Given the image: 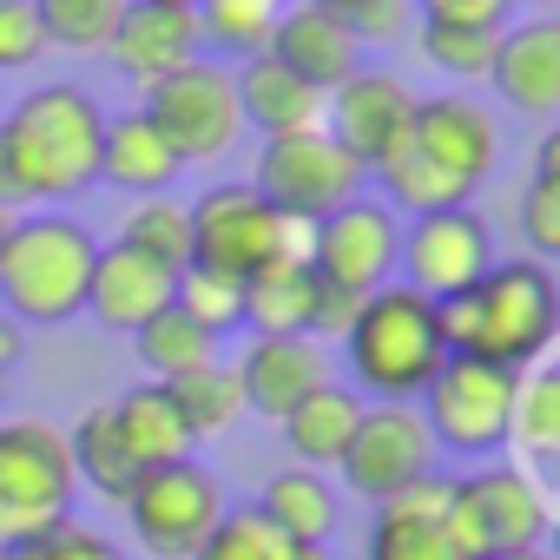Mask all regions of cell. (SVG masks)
<instances>
[{"label": "cell", "mask_w": 560, "mask_h": 560, "mask_svg": "<svg viewBox=\"0 0 560 560\" xmlns=\"http://www.w3.org/2000/svg\"><path fill=\"white\" fill-rule=\"evenodd\" d=\"M284 8H291V0H191L205 47H218L231 60L264 54V40H270V27H277V14H284Z\"/></svg>", "instance_id": "obj_36"}, {"label": "cell", "mask_w": 560, "mask_h": 560, "mask_svg": "<svg viewBox=\"0 0 560 560\" xmlns=\"http://www.w3.org/2000/svg\"><path fill=\"white\" fill-rule=\"evenodd\" d=\"M370 185V172L330 139V126H304V132H277L264 139L257 165H250V191L270 205V211H284V218H330L337 205H350L357 191Z\"/></svg>", "instance_id": "obj_8"}, {"label": "cell", "mask_w": 560, "mask_h": 560, "mask_svg": "<svg viewBox=\"0 0 560 560\" xmlns=\"http://www.w3.org/2000/svg\"><path fill=\"white\" fill-rule=\"evenodd\" d=\"M132 350L145 363V383H178V376H191L205 363H224V343L205 337L185 311H159L145 330H132Z\"/></svg>", "instance_id": "obj_31"}, {"label": "cell", "mask_w": 560, "mask_h": 560, "mask_svg": "<svg viewBox=\"0 0 560 560\" xmlns=\"http://www.w3.org/2000/svg\"><path fill=\"white\" fill-rule=\"evenodd\" d=\"M191 264L218 270V277H244L270 264L277 250V211L250 191V178H218L205 185L191 205Z\"/></svg>", "instance_id": "obj_14"}, {"label": "cell", "mask_w": 560, "mask_h": 560, "mask_svg": "<svg viewBox=\"0 0 560 560\" xmlns=\"http://www.w3.org/2000/svg\"><path fill=\"white\" fill-rule=\"evenodd\" d=\"M357 304H363V298H350V291H337V284H324V277H317V304H311V337H317V343H343V330H350Z\"/></svg>", "instance_id": "obj_43"}, {"label": "cell", "mask_w": 560, "mask_h": 560, "mask_svg": "<svg viewBox=\"0 0 560 560\" xmlns=\"http://www.w3.org/2000/svg\"><path fill=\"white\" fill-rule=\"evenodd\" d=\"M488 86L508 113L521 119H553L560 113V14H521L494 40Z\"/></svg>", "instance_id": "obj_18"}, {"label": "cell", "mask_w": 560, "mask_h": 560, "mask_svg": "<svg viewBox=\"0 0 560 560\" xmlns=\"http://www.w3.org/2000/svg\"><path fill=\"white\" fill-rule=\"evenodd\" d=\"M416 100H422V93H409L402 73H389V67H357L337 93H324V126H330V139L370 172L376 152L409 126Z\"/></svg>", "instance_id": "obj_20"}, {"label": "cell", "mask_w": 560, "mask_h": 560, "mask_svg": "<svg viewBox=\"0 0 560 560\" xmlns=\"http://www.w3.org/2000/svg\"><path fill=\"white\" fill-rule=\"evenodd\" d=\"M514 396H521V370L488 363V357H448L416 396V409L435 435V455L494 462L514 429Z\"/></svg>", "instance_id": "obj_7"}, {"label": "cell", "mask_w": 560, "mask_h": 560, "mask_svg": "<svg viewBox=\"0 0 560 560\" xmlns=\"http://www.w3.org/2000/svg\"><path fill=\"white\" fill-rule=\"evenodd\" d=\"M172 284H178V270H165V264H152V257H139L126 244H100L93 284H86V317L119 330V337H132L159 311H172Z\"/></svg>", "instance_id": "obj_22"}, {"label": "cell", "mask_w": 560, "mask_h": 560, "mask_svg": "<svg viewBox=\"0 0 560 560\" xmlns=\"http://www.w3.org/2000/svg\"><path fill=\"white\" fill-rule=\"evenodd\" d=\"M8 560H126V547H119L113 534H100V527H86V521L67 514V521H54L47 534L8 547Z\"/></svg>", "instance_id": "obj_40"}, {"label": "cell", "mask_w": 560, "mask_h": 560, "mask_svg": "<svg viewBox=\"0 0 560 560\" xmlns=\"http://www.w3.org/2000/svg\"><path fill=\"white\" fill-rule=\"evenodd\" d=\"M317 8H330V14H343L350 27H363V21H370V14L383 8V0H317Z\"/></svg>", "instance_id": "obj_45"}, {"label": "cell", "mask_w": 560, "mask_h": 560, "mask_svg": "<svg viewBox=\"0 0 560 560\" xmlns=\"http://www.w3.org/2000/svg\"><path fill=\"white\" fill-rule=\"evenodd\" d=\"M178 152L165 145V132L145 119V106L132 113H106V132H100V185L126 191V198H159L178 185Z\"/></svg>", "instance_id": "obj_24"}, {"label": "cell", "mask_w": 560, "mask_h": 560, "mask_svg": "<svg viewBox=\"0 0 560 560\" xmlns=\"http://www.w3.org/2000/svg\"><path fill=\"white\" fill-rule=\"evenodd\" d=\"M119 508H126V521H132L139 553H152V560H198L205 534L218 527V514H224L231 501H224V481H218L198 455H185V462L145 468Z\"/></svg>", "instance_id": "obj_9"}, {"label": "cell", "mask_w": 560, "mask_h": 560, "mask_svg": "<svg viewBox=\"0 0 560 560\" xmlns=\"http://www.w3.org/2000/svg\"><path fill=\"white\" fill-rule=\"evenodd\" d=\"M494 40L501 27H448V21H416V47L422 60L448 80V86H481L494 67Z\"/></svg>", "instance_id": "obj_35"}, {"label": "cell", "mask_w": 560, "mask_h": 560, "mask_svg": "<svg viewBox=\"0 0 560 560\" xmlns=\"http://www.w3.org/2000/svg\"><path fill=\"white\" fill-rule=\"evenodd\" d=\"M0 560H8V553H0Z\"/></svg>", "instance_id": "obj_51"}, {"label": "cell", "mask_w": 560, "mask_h": 560, "mask_svg": "<svg viewBox=\"0 0 560 560\" xmlns=\"http://www.w3.org/2000/svg\"><path fill=\"white\" fill-rule=\"evenodd\" d=\"M185 8H191V0H185Z\"/></svg>", "instance_id": "obj_50"}, {"label": "cell", "mask_w": 560, "mask_h": 560, "mask_svg": "<svg viewBox=\"0 0 560 560\" xmlns=\"http://www.w3.org/2000/svg\"><path fill=\"white\" fill-rule=\"evenodd\" d=\"M106 106L80 80H40L0 113V159L14 172L21 205H67L100 185Z\"/></svg>", "instance_id": "obj_1"}, {"label": "cell", "mask_w": 560, "mask_h": 560, "mask_svg": "<svg viewBox=\"0 0 560 560\" xmlns=\"http://www.w3.org/2000/svg\"><path fill=\"white\" fill-rule=\"evenodd\" d=\"M264 54H270V60H284V67H291L304 86H317V93H337L357 67H370L363 34H357L343 14L317 8V0H291V8L277 14Z\"/></svg>", "instance_id": "obj_19"}, {"label": "cell", "mask_w": 560, "mask_h": 560, "mask_svg": "<svg viewBox=\"0 0 560 560\" xmlns=\"http://www.w3.org/2000/svg\"><path fill=\"white\" fill-rule=\"evenodd\" d=\"M47 54L54 47H47V27H40L34 0H0V73H27Z\"/></svg>", "instance_id": "obj_41"}, {"label": "cell", "mask_w": 560, "mask_h": 560, "mask_svg": "<svg viewBox=\"0 0 560 560\" xmlns=\"http://www.w3.org/2000/svg\"><path fill=\"white\" fill-rule=\"evenodd\" d=\"M8 224H14V218H8V211H0V244H8Z\"/></svg>", "instance_id": "obj_49"}, {"label": "cell", "mask_w": 560, "mask_h": 560, "mask_svg": "<svg viewBox=\"0 0 560 560\" xmlns=\"http://www.w3.org/2000/svg\"><path fill=\"white\" fill-rule=\"evenodd\" d=\"M172 311H185L205 337L224 343L231 330H244V284H237V277H218V270L185 264L178 284H172Z\"/></svg>", "instance_id": "obj_38"}, {"label": "cell", "mask_w": 560, "mask_h": 560, "mask_svg": "<svg viewBox=\"0 0 560 560\" xmlns=\"http://www.w3.org/2000/svg\"><path fill=\"white\" fill-rule=\"evenodd\" d=\"M40 8V27H47V47L54 54H106L126 0H34Z\"/></svg>", "instance_id": "obj_39"}, {"label": "cell", "mask_w": 560, "mask_h": 560, "mask_svg": "<svg viewBox=\"0 0 560 560\" xmlns=\"http://www.w3.org/2000/svg\"><path fill=\"white\" fill-rule=\"evenodd\" d=\"M145 119L165 132V145L178 152V165H211V159L237 152L244 119H237L231 60L198 54L191 67H178L159 86H145Z\"/></svg>", "instance_id": "obj_10"}, {"label": "cell", "mask_w": 560, "mask_h": 560, "mask_svg": "<svg viewBox=\"0 0 560 560\" xmlns=\"http://www.w3.org/2000/svg\"><path fill=\"white\" fill-rule=\"evenodd\" d=\"M231 370L244 389V416H264V422H284L311 389L337 383V357L317 337H250Z\"/></svg>", "instance_id": "obj_17"}, {"label": "cell", "mask_w": 560, "mask_h": 560, "mask_svg": "<svg viewBox=\"0 0 560 560\" xmlns=\"http://www.w3.org/2000/svg\"><path fill=\"white\" fill-rule=\"evenodd\" d=\"M416 21H448V27H508L514 0H416Z\"/></svg>", "instance_id": "obj_42"}, {"label": "cell", "mask_w": 560, "mask_h": 560, "mask_svg": "<svg viewBox=\"0 0 560 560\" xmlns=\"http://www.w3.org/2000/svg\"><path fill=\"white\" fill-rule=\"evenodd\" d=\"M21 343H27L21 324H14V317H0V402H8V370L21 363Z\"/></svg>", "instance_id": "obj_44"}, {"label": "cell", "mask_w": 560, "mask_h": 560, "mask_svg": "<svg viewBox=\"0 0 560 560\" xmlns=\"http://www.w3.org/2000/svg\"><path fill=\"white\" fill-rule=\"evenodd\" d=\"M363 560H468L462 540L448 534V468H435L416 488L376 501Z\"/></svg>", "instance_id": "obj_21"}, {"label": "cell", "mask_w": 560, "mask_h": 560, "mask_svg": "<svg viewBox=\"0 0 560 560\" xmlns=\"http://www.w3.org/2000/svg\"><path fill=\"white\" fill-rule=\"evenodd\" d=\"M494 560H553L547 547H534V553H494Z\"/></svg>", "instance_id": "obj_48"}, {"label": "cell", "mask_w": 560, "mask_h": 560, "mask_svg": "<svg viewBox=\"0 0 560 560\" xmlns=\"http://www.w3.org/2000/svg\"><path fill=\"white\" fill-rule=\"evenodd\" d=\"M435 468H442V455H435V435H429L416 402H363L357 435H350V448L337 462L343 488L357 501H370V508L402 494V488H416Z\"/></svg>", "instance_id": "obj_11"}, {"label": "cell", "mask_w": 560, "mask_h": 560, "mask_svg": "<svg viewBox=\"0 0 560 560\" xmlns=\"http://www.w3.org/2000/svg\"><path fill=\"white\" fill-rule=\"evenodd\" d=\"M514 8H527V14H553L560 0H514Z\"/></svg>", "instance_id": "obj_46"}, {"label": "cell", "mask_w": 560, "mask_h": 560, "mask_svg": "<svg viewBox=\"0 0 560 560\" xmlns=\"http://www.w3.org/2000/svg\"><path fill=\"white\" fill-rule=\"evenodd\" d=\"M73 501H80V481L67 462V429L47 416L0 422V553L67 521Z\"/></svg>", "instance_id": "obj_6"}, {"label": "cell", "mask_w": 560, "mask_h": 560, "mask_svg": "<svg viewBox=\"0 0 560 560\" xmlns=\"http://www.w3.org/2000/svg\"><path fill=\"white\" fill-rule=\"evenodd\" d=\"M205 54V34H198V14L185 0H126V14L106 40V60L119 80H132L139 93L159 86L165 73L191 67Z\"/></svg>", "instance_id": "obj_16"}, {"label": "cell", "mask_w": 560, "mask_h": 560, "mask_svg": "<svg viewBox=\"0 0 560 560\" xmlns=\"http://www.w3.org/2000/svg\"><path fill=\"white\" fill-rule=\"evenodd\" d=\"M357 416H363V396L350 383H324V389H311L284 422H277V435H284L298 468H337L350 435H357Z\"/></svg>", "instance_id": "obj_25"}, {"label": "cell", "mask_w": 560, "mask_h": 560, "mask_svg": "<svg viewBox=\"0 0 560 560\" xmlns=\"http://www.w3.org/2000/svg\"><path fill=\"white\" fill-rule=\"evenodd\" d=\"M494 264V231L475 205H442V211H416L402 218V244H396V284L422 291V298H455L468 284H481V270Z\"/></svg>", "instance_id": "obj_12"}, {"label": "cell", "mask_w": 560, "mask_h": 560, "mask_svg": "<svg viewBox=\"0 0 560 560\" xmlns=\"http://www.w3.org/2000/svg\"><path fill=\"white\" fill-rule=\"evenodd\" d=\"M343 370L350 389L363 402H416L429 389V376L448 363L442 324H435V298L409 291V284H383L357 304L350 330H343Z\"/></svg>", "instance_id": "obj_4"}, {"label": "cell", "mask_w": 560, "mask_h": 560, "mask_svg": "<svg viewBox=\"0 0 560 560\" xmlns=\"http://www.w3.org/2000/svg\"><path fill=\"white\" fill-rule=\"evenodd\" d=\"M291 547H298V540L277 527L257 501H237V508L218 514V527L205 534L198 560H291Z\"/></svg>", "instance_id": "obj_37"}, {"label": "cell", "mask_w": 560, "mask_h": 560, "mask_svg": "<svg viewBox=\"0 0 560 560\" xmlns=\"http://www.w3.org/2000/svg\"><path fill=\"white\" fill-rule=\"evenodd\" d=\"M409 145L475 205V191L494 178V165H501V126H494V113L481 106V100H468L462 86H448V93H429V100H416V113H409Z\"/></svg>", "instance_id": "obj_15"}, {"label": "cell", "mask_w": 560, "mask_h": 560, "mask_svg": "<svg viewBox=\"0 0 560 560\" xmlns=\"http://www.w3.org/2000/svg\"><path fill=\"white\" fill-rule=\"evenodd\" d=\"M448 357H488L508 370L547 363L560 337V284L540 257H494L481 270V284L455 291L435 304Z\"/></svg>", "instance_id": "obj_2"}, {"label": "cell", "mask_w": 560, "mask_h": 560, "mask_svg": "<svg viewBox=\"0 0 560 560\" xmlns=\"http://www.w3.org/2000/svg\"><path fill=\"white\" fill-rule=\"evenodd\" d=\"M165 396H172L178 422L191 429V442H218V435H231L244 422V389H237L231 363H205V370L165 383Z\"/></svg>", "instance_id": "obj_32"}, {"label": "cell", "mask_w": 560, "mask_h": 560, "mask_svg": "<svg viewBox=\"0 0 560 560\" xmlns=\"http://www.w3.org/2000/svg\"><path fill=\"white\" fill-rule=\"evenodd\" d=\"M257 508L284 527L298 547H330V534H337V521H343V494H337V481L324 475V468H277L270 481H264V494H257Z\"/></svg>", "instance_id": "obj_26"}, {"label": "cell", "mask_w": 560, "mask_h": 560, "mask_svg": "<svg viewBox=\"0 0 560 560\" xmlns=\"http://www.w3.org/2000/svg\"><path fill=\"white\" fill-rule=\"evenodd\" d=\"M514 224H521L527 257H540V264L560 257V132H540V145H534V178L521 185Z\"/></svg>", "instance_id": "obj_34"}, {"label": "cell", "mask_w": 560, "mask_h": 560, "mask_svg": "<svg viewBox=\"0 0 560 560\" xmlns=\"http://www.w3.org/2000/svg\"><path fill=\"white\" fill-rule=\"evenodd\" d=\"M231 86H237V119H244L250 132H264V139L324 126V93L304 86L284 60H270V54L231 60Z\"/></svg>", "instance_id": "obj_23"}, {"label": "cell", "mask_w": 560, "mask_h": 560, "mask_svg": "<svg viewBox=\"0 0 560 560\" xmlns=\"http://www.w3.org/2000/svg\"><path fill=\"white\" fill-rule=\"evenodd\" d=\"M100 237L67 211H14L8 244H0V317L21 330H60L86 317Z\"/></svg>", "instance_id": "obj_3"}, {"label": "cell", "mask_w": 560, "mask_h": 560, "mask_svg": "<svg viewBox=\"0 0 560 560\" xmlns=\"http://www.w3.org/2000/svg\"><path fill=\"white\" fill-rule=\"evenodd\" d=\"M317 270L311 264H264L244 277V330L250 337H311Z\"/></svg>", "instance_id": "obj_28"}, {"label": "cell", "mask_w": 560, "mask_h": 560, "mask_svg": "<svg viewBox=\"0 0 560 560\" xmlns=\"http://www.w3.org/2000/svg\"><path fill=\"white\" fill-rule=\"evenodd\" d=\"M106 409H113V429H119L126 455L139 462V475L198 455L191 429L178 422V409H172V396H165V383H132V389H126L119 402H106Z\"/></svg>", "instance_id": "obj_27"}, {"label": "cell", "mask_w": 560, "mask_h": 560, "mask_svg": "<svg viewBox=\"0 0 560 560\" xmlns=\"http://www.w3.org/2000/svg\"><path fill=\"white\" fill-rule=\"evenodd\" d=\"M67 462H73V481L86 488V494H100V501H126L132 494V481H139V462L126 455V442H119V429H113V409H86L73 429H67Z\"/></svg>", "instance_id": "obj_29"}, {"label": "cell", "mask_w": 560, "mask_h": 560, "mask_svg": "<svg viewBox=\"0 0 560 560\" xmlns=\"http://www.w3.org/2000/svg\"><path fill=\"white\" fill-rule=\"evenodd\" d=\"M448 534L462 540L468 560L494 553H534L553 534V501L534 468L521 462H488L468 475H448Z\"/></svg>", "instance_id": "obj_5"}, {"label": "cell", "mask_w": 560, "mask_h": 560, "mask_svg": "<svg viewBox=\"0 0 560 560\" xmlns=\"http://www.w3.org/2000/svg\"><path fill=\"white\" fill-rule=\"evenodd\" d=\"M291 560H330V547H291Z\"/></svg>", "instance_id": "obj_47"}, {"label": "cell", "mask_w": 560, "mask_h": 560, "mask_svg": "<svg viewBox=\"0 0 560 560\" xmlns=\"http://www.w3.org/2000/svg\"><path fill=\"white\" fill-rule=\"evenodd\" d=\"M396 244H402V218L357 191L350 205H337L330 218H317L311 231V270L324 277V284L350 291V298H370L383 284H396Z\"/></svg>", "instance_id": "obj_13"}, {"label": "cell", "mask_w": 560, "mask_h": 560, "mask_svg": "<svg viewBox=\"0 0 560 560\" xmlns=\"http://www.w3.org/2000/svg\"><path fill=\"white\" fill-rule=\"evenodd\" d=\"M508 448H514V462L534 468V475L560 462V370H547V363L521 370V396H514Z\"/></svg>", "instance_id": "obj_30"}, {"label": "cell", "mask_w": 560, "mask_h": 560, "mask_svg": "<svg viewBox=\"0 0 560 560\" xmlns=\"http://www.w3.org/2000/svg\"><path fill=\"white\" fill-rule=\"evenodd\" d=\"M113 244H126V250H139V257H152L165 270H185L191 264V211H185V198H172V191L132 198Z\"/></svg>", "instance_id": "obj_33"}]
</instances>
